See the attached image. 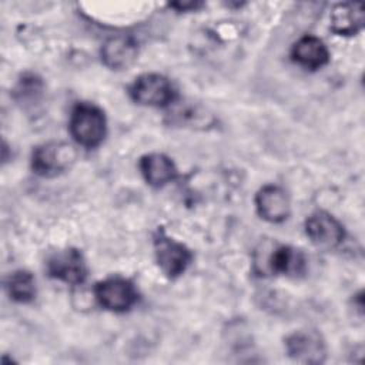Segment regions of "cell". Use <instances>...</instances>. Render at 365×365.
Segmentation results:
<instances>
[{"instance_id": "obj_1", "label": "cell", "mask_w": 365, "mask_h": 365, "mask_svg": "<svg viewBox=\"0 0 365 365\" xmlns=\"http://www.w3.org/2000/svg\"><path fill=\"white\" fill-rule=\"evenodd\" d=\"M70 131L81 145L96 147L106 135V117L98 107L81 103L71 113Z\"/></svg>"}, {"instance_id": "obj_2", "label": "cell", "mask_w": 365, "mask_h": 365, "mask_svg": "<svg viewBox=\"0 0 365 365\" xmlns=\"http://www.w3.org/2000/svg\"><path fill=\"white\" fill-rule=\"evenodd\" d=\"M305 259L304 255L288 245L271 247L269 252L257 254L255 268L259 274H282V275H298L304 271Z\"/></svg>"}, {"instance_id": "obj_3", "label": "cell", "mask_w": 365, "mask_h": 365, "mask_svg": "<svg viewBox=\"0 0 365 365\" xmlns=\"http://www.w3.org/2000/svg\"><path fill=\"white\" fill-rule=\"evenodd\" d=\"M76 158L71 145L66 143H47L36 148L31 165L36 174L43 177H54L66 171Z\"/></svg>"}, {"instance_id": "obj_4", "label": "cell", "mask_w": 365, "mask_h": 365, "mask_svg": "<svg viewBox=\"0 0 365 365\" xmlns=\"http://www.w3.org/2000/svg\"><path fill=\"white\" fill-rule=\"evenodd\" d=\"M133 100L143 106L163 107L173 101L174 90L171 83L160 74H143L133 83L130 88Z\"/></svg>"}, {"instance_id": "obj_5", "label": "cell", "mask_w": 365, "mask_h": 365, "mask_svg": "<svg viewBox=\"0 0 365 365\" xmlns=\"http://www.w3.org/2000/svg\"><path fill=\"white\" fill-rule=\"evenodd\" d=\"M154 250L160 268L170 278L181 275L192 258L185 245L164 235L163 232H158L154 238Z\"/></svg>"}, {"instance_id": "obj_6", "label": "cell", "mask_w": 365, "mask_h": 365, "mask_svg": "<svg viewBox=\"0 0 365 365\" xmlns=\"http://www.w3.org/2000/svg\"><path fill=\"white\" fill-rule=\"evenodd\" d=\"M96 298L104 308L115 312L131 308L137 301L134 285L120 277L107 278L96 285Z\"/></svg>"}, {"instance_id": "obj_7", "label": "cell", "mask_w": 365, "mask_h": 365, "mask_svg": "<svg viewBox=\"0 0 365 365\" xmlns=\"http://www.w3.org/2000/svg\"><path fill=\"white\" fill-rule=\"evenodd\" d=\"M287 352L295 362L319 364L324 362L327 349L321 335L317 331L302 329L287 338Z\"/></svg>"}, {"instance_id": "obj_8", "label": "cell", "mask_w": 365, "mask_h": 365, "mask_svg": "<svg viewBox=\"0 0 365 365\" xmlns=\"http://www.w3.org/2000/svg\"><path fill=\"white\" fill-rule=\"evenodd\" d=\"M305 231L311 242L324 250L335 248L344 238V228L339 221L324 211H318L307 220Z\"/></svg>"}, {"instance_id": "obj_9", "label": "cell", "mask_w": 365, "mask_h": 365, "mask_svg": "<svg viewBox=\"0 0 365 365\" xmlns=\"http://www.w3.org/2000/svg\"><path fill=\"white\" fill-rule=\"evenodd\" d=\"M47 269L51 277L67 284H81L87 277V265L80 251L68 248L57 251L48 258Z\"/></svg>"}, {"instance_id": "obj_10", "label": "cell", "mask_w": 365, "mask_h": 365, "mask_svg": "<svg viewBox=\"0 0 365 365\" xmlns=\"http://www.w3.org/2000/svg\"><path fill=\"white\" fill-rule=\"evenodd\" d=\"M258 214L269 222H281L289 215V198L287 192L277 185L262 187L255 197Z\"/></svg>"}, {"instance_id": "obj_11", "label": "cell", "mask_w": 365, "mask_h": 365, "mask_svg": "<svg viewBox=\"0 0 365 365\" xmlns=\"http://www.w3.org/2000/svg\"><path fill=\"white\" fill-rule=\"evenodd\" d=\"M137 44L133 38L117 36L107 40L101 48V57L106 66L114 70H121L131 66L137 58Z\"/></svg>"}, {"instance_id": "obj_12", "label": "cell", "mask_w": 365, "mask_h": 365, "mask_svg": "<svg viewBox=\"0 0 365 365\" xmlns=\"http://www.w3.org/2000/svg\"><path fill=\"white\" fill-rule=\"evenodd\" d=\"M331 30L341 36H352L364 26V9L359 3L336 4L329 14Z\"/></svg>"}, {"instance_id": "obj_13", "label": "cell", "mask_w": 365, "mask_h": 365, "mask_svg": "<svg viewBox=\"0 0 365 365\" xmlns=\"http://www.w3.org/2000/svg\"><path fill=\"white\" fill-rule=\"evenodd\" d=\"M292 58L307 68H319L328 61V48L314 36H304L292 46Z\"/></svg>"}, {"instance_id": "obj_14", "label": "cell", "mask_w": 365, "mask_h": 365, "mask_svg": "<svg viewBox=\"0 0 365 365\" xmlns=\"http://www.w3.org/2000/svg\"><path fill=\"white\" fill-rule=\"evenodd\" d=\"M141 173L150 185L161 187L174 180L177 170L174 163L164 154H148L140 161Z\"/></svg>"}, {"instance_id": "obj_15", "label": "cell", "mask_w": 365, "mask_h": 365, "mask_svg": "<svg viewBox=\"0 0 365 365\" xmlns=\"http://www.w3.org/2000/svg\"><path fill=\"white\" fill-rule=\"evenodd\" d=\"M10 297L17 302H30L36 295V282L30 272L17 271L7 281Z\"/></svg>"}, {"instance_id": "obj_16", "label": "cell", "mask_w": 365, "mask_h": 365, "mask_svg": "<svg viewBox=\"0 0 365 365\" xmlns=\"http://www.w3.org/2000/svg\"><path fill=\"white\" fill-rule=\"evenodd\" d=\"M173 7H178L180 10H185V9H195L197 6H200L195 1H190V3H173Z\"/></svg>"}]
</instances>
